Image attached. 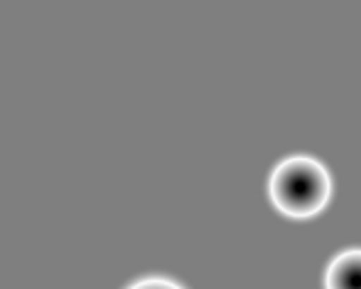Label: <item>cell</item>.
Segmentation results:
<instances>
[{
    "instance_id": "cell-3",
    "label": "cell",
    "mask_w": 361,
    "mask_h": 289,
    "mask_svg": "<svg viewBox=\"0 0 361 289\" xmlns=\"http://www.w3.org/2000/svg\"><path fill=\"white\" fill-rule=\"evenodd\" d=\"M129 289H183L180 285L172 283V281H167V278H145V281H138L135 285H131Z\"/></svg>"
},
{
    "instance_id": "cell-2",
    "label": "cell",
    "mask_w": 361,
    "mask_h": 289,
    "mask_svg": "<svg viewBox=\"0 0 361 289\" xmlns=\"http://www.w3.org/2000/svg\"><path fill=\"white\" fill-rule=\"evenodd\" d=\"M325 289H361V249H348L327 264Z\"/></svg>"
},
{
    "instance_id": "cell-1",
    "label": "cell",
    "mask_w": 361,
    "mask_h": 289,
    "mask_svg": "<svg viewBox=\"0 0 361 289\" xmlns=\"http://www.w3.org/2000/svg\"><path fill=\"white\" fill-rule=\"evenodd\" d=\"M269 197L282 215L310 219L330 204L332 176L319 159L289 156L271 172Z\"/></svg>"
}]
</instances>
